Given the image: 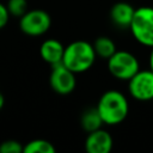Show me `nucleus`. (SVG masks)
Returning a JSON list of instances; mask_svg holds the SVG:
<instances>
[{"mask_svg": "<svg viewBox=\"0 0 153 153\" xmlns=\"http://www.w3.org/2000/svg\"><path fill=\"white\" fill-rule=\"evenodd\" d=\"M134 38L147 47H153V7L143 6L135 8L129 26Z\"/></svg>", "mask_w": 153, "mask_h": 153, "instance_id": "7ed1b4c3", "label": "nucleus"}, {"mask_svg": "<svg viewBox=\"0 0 153 153\" xmlns=\"http://www.w3.org/2000/svg\"><path fill=\"white\" fill-rule=\"evenodd\" d=\"M50 25V16L43 10L26 11L19 20L20 30L29 36H41L49 30Z\"/></svg>", "mask_w": 153, "mask_h": 153, "instance_id": "39448f33", "label": "nucleus"}, {"mask_svg": "<svg viewBox=\"0 0 153 153\" xmlns=\"http://www.w3.org/2000/svg\"><path fill=\"white\" fill-rule=\"evenodd\" d=\"M7 10L10 14L14 17H22L27 11V2L26 0H8Z\"/></svg>", "mask_w": 153, "mask_h": 153, "instance_id": "4468645a", "label": "nucleus"}, {"mask_svg": "<svg viewBox=\"0 0 153 153\" xmlns=\"http://www.w3.org/2000/svg\"><path fill=\"white\" fill-rule=\"evenodd\" d=\"M149 69L153 71V47H152V50L149 54Z\"/></svg>", "mask_w": 153, "mask_h": 153, "instance_id": "f3484780", "label": "nucleus"}, {"mask_svg": "<svg viewBox=\"0 0 153 153\" xmlns=\"http://www.w3.org/2000/svg\"><path fill=\"white\" fill-rule=\"evenodd\" d=\"M24 153H54L55 147L53 146L51 142L43 140V139H36L30 142H27L24 148Z\"/></svg>", "mask_w": 153, "mask_h": 153, "instance_id": "ddd939ff", "label": "nucleus"}, {"mask_svg": "<svg viewBox=\"0 0 153 153\" xmlns=\"http://www.w3.org/2000/svg\"><path fill=\"white\" fill-rule=\"evenodd\" d=\"M74 74L75 73L68 69L62 62L53 65L50 78H49L51 88L60 94L71 93L75 88V85H76Z\"/></svg>", "mask_w": 153, "mask_h": 153, "instance_id": "423d86ee", "label": "nucleus"}, {"mask_svg": "<svg viewBox=\"0 0 153 153\" xmlns=\"http://www.w3.org/2000/svg\"><path fill=\"white\" fill-rule=\"evenodd\" d=\"M4 105H5V98H4V94L0 92V110L4 108Z\"/></svg>", "mask_w": 153, "mask_h": 153, "instance_id": "a211bd4d", "label": "nucleus"}, {"mask_svg": "<svg viewBox=\"0 0 153 153\" xmlns=\"http://www.w3.org/2000/svg\"><path fill=\"white\" fill-rule=\"evenodd\" d=\"M129 92L137 100L153 99V71H137L129 79Z\"/></svg>", "mask_w": 153, "mask_h": 153, "instance_id": "0eeeda50", "label": "nucleus"}, {"mask_svg": "<svg viewBox=\"0 0 153 153\" xmlns=\"http://www.w3.org/2000/svg\"><path fill=\"white\" fill-rule=\"evenodd\" d=\"M81 127L84 130L91 133L93 130H97L102 127V124L104 123L97 108H90L87 109L82 115H81Z\"/></svg>", "mask_w": 153, "mask_h": 153, "instance_id": "9b49d317", "label": "nucleus"}, {"mask_svg": "<svg viewBox=\"0 0 153 153\" xmlns=\"http://www.w3.org/2000/svg\"><path fill=\"white\" fill-rule=\"evenodd\" d=\"M97 110L106 124H118L128 115V100L127 98L118 91L110 90L102 94L98 100Z\"/></svg>", "mask_w": 153, "mask_h": 153, "instance_id": "f257e3e1", "label": "nucleus"}, {"mask_svg": "<svg viewBox=\"0 0 153 153\" xmlns=\"http://www.w3.org/2000/svg\"><path fill=\"white\" fill-rule=\"evenodd\" d=\"M65 47L57 39H47L41 44L39 54L41 57L49 65H56L62 62Z\"/></svg>", "mask_w": 153, "mask_h": 153, "instance_id": "1a4fd4ad", "label": "nucleus"}, {"mask_svg": "<svg viewBox=\"0 0 153 153\" xmlns=\"http://www.w3.org/2000/svg\"><path fill=\"white\" fill-rule=\"evenodd\" d=\"M135 8L127 2H117L111 7L110 18L120 27H129Z\"/></svg>", "mask_w": 153, "mask_h": 153, "instance_id": "9d476101", "label": "nucleus"}, {"mask_svg": "<svg viewBox=\"0 0 153 153\" xmlns=\"http://www.w3.org/2000/svg\"><path fill=\"white\" fill-rule=\"evenodd\" d=\"M112 148L111 135L103 129H97L88 133L85 141V149L88 153H109Z\"/></svg>", "mask_w": 153, "mask_h": 153, "instance_id": "6e6552de", "label": "nucleus"}, {"mask_svg": "<svg viewBox=\"0 0 153 153\" xmlns=\"http://www.w3.org/2000/svg\"><path fill=\"white\" fill-rule=\"evenodd\" d=\"M8 18H10V12L7 10V6L0 2V29L6 26V24L8 23Z\"/></svg>", "mask_w": 153, "mask_h": 153, "instance_id": "dca6fc26", "label": "nucleus"}, {"mask_svg": "<svg viewBox=\"0 0 153 153\" xmlns=\"http://www.w3.org/2000/svg\"><path fill=\"white\" fill-rule=\"evenodd\" d=\"M23 148L22 143L16 140H6L0 143V153H20Z\"/></svg>", "mask_w": 153, "mask_h": 153, "instance_id": "2eb2a0df", "label": "nucleus"}, {"mask_svg": "<svg viewBox=\"0 0 153 153\" xmlns=\"http://www.w3.org/2000/svg\"><path fill=\"white\" fill-rule=\"evenodd\" d=\"M109 72L120 80H129L139 71V61L129 51H115L112 56L108 59Z\"/></svg>", "mask_w": 153, "mask_h": 153, "instance_id": "20e7f679", "label": "nucleus"}, {"mask_svg": "<svg viewBox=\"0 0 153 153\" xmlns=\"http://www.w3.org/2000/svg\"><path fill=\"white\" fill-rule=\"evenodd\" d=\"M96 56L92 44L86 41H75L65 48L62 63L74 73H82L92 67Z\"/></svg>", "mask_w": 153, "mask_h": 153, "instance_id": "f03ea898", "label": "nucleus"}, {"mask_svg": "<svg viewBox=\"0 0 153 153\" xmlns=\"http://www.w3.org/2000/svg\"><path fill=\"white\" fill-rule=\"evenodd\" d=\"M92 45H93V49L96 51V55L99 56V57H102V59H106L108 60L116 51V44H115V42L111 38L106 37V36L98 37Z\"/></svg>", "mask_w": 153, "mask_h": 153, "instance_id": "f8f14e48", "label": "nucleus"}]
</instances>
